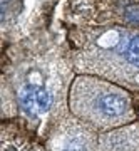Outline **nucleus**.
Listing matches in <instances>:
<instances>
[{
    "instance_id": "nucleus-1",
    "label": "nucleus",
    "mask_w": 139,
    "mask_h": 151,
    "mask_svg": "<svg viewBox=\"0 0 139 151\" xmlns=\"http://www.w3.org/2000/svg\"><path fill=\"white\" fill-rule=\"evenodd\" d=\"M77 62L107 79L139 87V32L123 27L102 29L84 42Z\"/></svg>"
},
{
    "instance_id": "nucleus-2",
    "label": "nucleus",
    "mask_w": 139,
    "mask_h": 151,
    "mask_svg": "<svg viewBox=\"0 0 139 151\" xmlns=\"http://www.w3.org/2000/svg\"><path fill=\"white\" fill-rule=\"evenodd\" d=\"M70 108L80 119L99 128L119 126L134 116L131 99L121 87L96 77H77L70 89Z\"/></svg>"
},
{
    "instance_id": "nucleus-3",
    "label": "nucleus",
    "mask_w": 139,
    "mask_h": 151,
    "mask_svg": "<svg viewBox=\"0 0 139 151\" xmlns=\"http://www.w3.org/2000/svg\"><path fill=\"white\" fill-rule=\"evenodd\" d=\"M17 96H19L20 108L27 114H32V116L45 113L50 108V103H52V97H50L49 91L42 84H39L35 81L24 82L20 86V89H19Z\"/></svg>"
},
{
    "instance_id": "nucleus-4",
    "label": "nucleus",
    "mask_w": 139,
    "mask_h": 151,
    "mask_svg": "<svg viewBox=\"0 0 139 151\" xmlns=\"http://www.w3.org/2000/svg\"><path fill=\"white\" fill-rule=\"evenodd\" d=\"M60 151H89V141L86 136H82V138L75 136V138L69 139V143Z\"/></svg>"
}]
</instances>
